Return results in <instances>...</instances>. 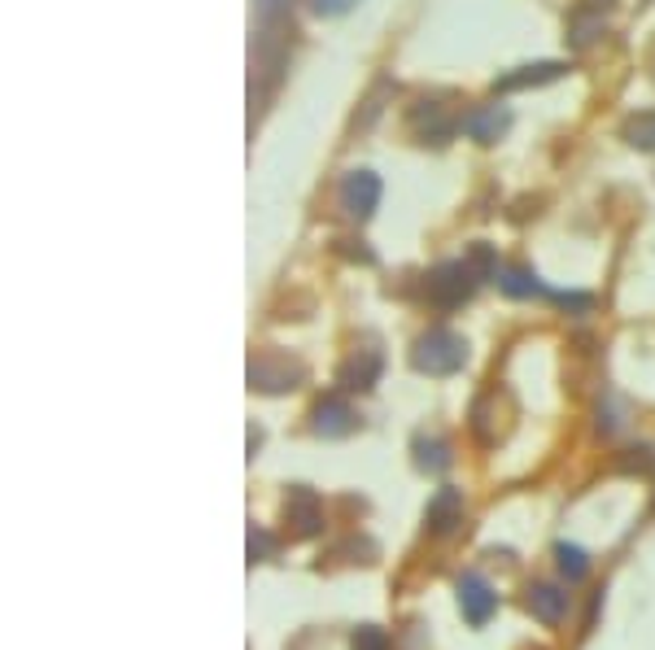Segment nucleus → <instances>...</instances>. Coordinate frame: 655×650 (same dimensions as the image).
<instances>
[{
    "label": "nucleus",
    "instance_id": "nucleus-1",
    "mask_svg": "<svg viewBox=\"0 0 655 650\" xmlns=\"http://www.w3.org/2000/svg\"><path fill=\"white\" fill-rule=\"evenodd\" d=\"M463 359H468V341L450 328H429L411 350L416 371H424V375H454Z\"/></svg>",
    "mask_w": 655,
    "mask_h": 650
},
{
    "label": "nucleus",
    "instance_id": "nucleus-2",
    "mask_svg": "<svg viewBox=\"0 0 655 650\" xmlns=\"http://www.w3.org/2000/svg\"><path fill=\"white\" fill-rule=\"evenodd\" d=\"M481 285V271L472 267V262H441L437 271H429V301L441 306V310H454V306H463L472 292Z\"/></svg>",
    "mask_w": 655,
    "mask_h": 650
},
{
    "label": "nucleus",
    "instance_id": "nucleus-3",
    "mask_svg": "<svg viewBox=\"0 0 655 650\" xmlns=\"http://www.w3.org/2000/svg\"><path fill=\"white\" fill-rule=\"evenodd\" d=\"M297 380H301V362H293L289 354L267 350V354H258V359L249 362V384L258 393H285Z\"/></svg>",
    "mask_w": 655,
    "mask_h": 650
},
{
    "label": "nucleus",
    "instance_id": "nucleus-4",
    "mask_svg": "<svg viewBox=\"0 0 655 650\" xmlns=\"http://www.w3.org/2000/svg\"><path fill=\"white\" fill-rule=\"evenodd\" d=\"M285 524H289L293 537H315L324 528V503H319V494L306 489V485H297L289 494V503H285Z\"/></svg>",
    "mask_w": 655,
    "mask_h": 650
},
{
    "label": "nucleus",
    "instance_id": "nucleus-5",
    "mask_svg": "<svg viewBox=\"0 0 655 650\" xmlns=\"http://www.w3.org/2000/svg\"><path fill=\"white\" fill-rule=\"evenodd\" d=\"M459 607H463V616L472 625H485L499 611V594H494V585L481 577V572H468V577L459 580Z\"/></svg>",
    "mask_w": 655,
    "mask_h": 650
},
{
    "label": "nucleus",
    "instance_id": "nucleus-6",
    "mask_svg": "<svg viewBox=\"0 0 655 650\" xmlns=\"http://www.w3.org/2000/svg\"><path fill=\"white\" fill-rule=\"evenodd\" d=\"M407 123H411V132H416L420 141H446V136L454 132V114H450L441 101H416Z\"/></svg>",
    "mask_w": 655,
    "mask_h": 650
},
{
    "label": "nucleus",
    "instance_id": "nucleus-7",
    "mask_svg": "<svg viewBox=\"0 0 655 650\" xmlns=\"http://www.w3.org/2000/svg\"><path fill=\"white\" fill-rule=\"evenodd\" d=\"M376 202H380V179H376L371 171L346 175V184H341V206H346V215L367 218L376 210Z\"/></svg>",
    "mask_w": 655,
    "mask_h": 650
},
{
    "label": "nucleus",
    "instance_id": "nucleus-8",
    "mask_svg": "<svg viewBox=\"0 0 655 650\" xmlns=\"http://www.w3.org/2000/svg\"><path fill=\"white\" fill-rule=\"evenodd\" d=\"M380 367H385V359H380L376 350H355L350 359L341 362V371H337V384H341L346 393H367V389L376 384Z\"/></svg>",
    "mask_w": 655,
    "mask_h": 650
},
{
    "label": "nucleus",
    "instance_id": "nucleus-9",
    "mask_svg": "<svg viewBox=\"0 0 655 650\" xmlns=\"http://www.w3.org/2000/svg\"><path fill=\"white\" fill-rule=\"evenodd\" d=\"M524 611H529L533 620H542V625H560V620L569 616V594H564L560 585H529Z\"/></svg>",
    "mask_w": 655,
    "mask_h": 650
},
{
    "label": "nucleus",
    "instance_id": "nucleus-10",
    "mask_svg": "<svg viewBox=\"0 0 655 650\" xmlns=\"http://www.w3.org/2000/svg\"><path fill=\"white\" fill-rule=\"evenodd\" d=\"M355 429H359V415H355L350 402L328 398V402L315 406V433L319 436H350Z\"/></svg>",
    "mask_w": 655,
    "mask_h": 650
},
{
    "label": "nucleus",
    "instance_id": "nucleus-11",
    "mask_svg": "<svg viewBox=\"0 0 655 650\" xmlns=\"http://www.w3.org/2000/svg\"><path fill=\"white\" fill-rule=\"evenodd\" d=\"M463 127H468L472 141L494 145V141L508 132V110H503V105H477V110L463 118Z\"/></svg>",
    "mask_w": 655,
    "mask_h": 650
},
{
    "label": "nucleus",
    "instance_id": "nucleus-12",
    "mask_svg": "<svg viewBox=\"0 0 655 650\" xmlns=\"http://www.w3.org/2000/svg\"><path fill=\"white\" fill-rule=\"evenodd\" d=\"M454 524H463V489H441L429 503V533L446 537L454 533Z\"/></svg>",
    "mask_w": 655,
    "mask_h": 650
},
{
    "label": "nucleus",
    "instance_id": "nucleus-13",
    "mask_svg": "<svg viewBox=\"0 0 655 650\" xmlns=\"http://www.w3.org/2000/svg\"><path fill=\"white\" fill-rule=\"evenodd\" d=\"M564 66L560 62H538V66H520L515 74H503L499 79V92H515V87H538V83H551L560 79Z\"/></svg>",
    "mask_w": 655,
    "mask_h": 650
},
{
    "label": "nucleus",
    "instance_id": "nucleus-14",
    "mask_svg": "<svg viewBox=\"0 0 655 650\" xmlns=\"http://www.w3.org/2000/svg\"><path fill=\"white\" fill-rule=\"evenodd\" d=\"M416 467L420 472H446L450 467V445L441 436H416Z\"/></svg>",
    "mask_w": 655,
    "mask_h": 650
},
{
    "label": "nucleus",
    "instance_id": "nucleus-15",
    "mask_svg": "<svg viewBox=\"0 0 655 650\" xmlns=\"http://www.w3.org/2000/svg\"><path fill=\"white\" fill-rule=\"evenodd\" d=\"M499 289L508 292V297H529V292H538V276L533 271H524V267H508V271H499Z\"/></svg>",
    "mask_w": 655,
    "mask_h": 650
},
{
    "label": "nucleus",
    "instance_id": "nucleus-16",
    "mask_svg": "<svg viewBox=\"0 0 655 650\" xmlns=\"http://www.w3.org/2000/svg\"><path fill=\"white\" fill-rule=\"evenodd\" d=\"M555 559H560V572H564L569 580H582L585 572H590V559H585L582 546H569V541L555 546Z\"/></svg>",
    "mask_w": 655,
    "mask_h": 650
},
{
    "label": "nucleus",
    "instance_id": "nucleus-17",
    "mask_svg": "<svg viewBox=\"0 0 655 650\" xmlns=\"http://www.w3.org/2000/svg\"><path fill=\"white\" fill-rule=\"evenodd\" d=\"M625 141H630V145H638V148H655V110L638 114V118H630Z\"/></svg>",
    "mask_w": 655,
    "mask_h": 650
},
{
    "label": "nucleus",
    "instance_id": "nucleus-18",
    "mask_svg": "<svg viewBox=\"0 0 655 650\" xmlns=\"http://www.w3.org/2000/svg\"><path fill=\"white\" fill-rule=\"evenodd\" d=\"M350 650H389V633L380 625H359L350 633Z\"/></svg>",
    "mask_w": 655,
    "mask_h": 650
},
{
    "label": "nucleus",
    "instance_id": "nucleus-19",
    "mask_svg": "<svg viewBox=\"0 0 655 650\" xmlns=\"http://www.w3.org/2000/svg\"><path fill=\"white\" fill-rule=\"evenodd\" d=\"M616 467H621V472H652L655 454L647 450V445H643V450H625V458H621Z\"/></svg>",
    "mask_w": 655,
    "mask_h": 650
},
{
    "label": "nucleus",
    "instance_id": "nucleus-20",
    "mask_svg": "<svg viewBox=\"0 0 655 650\" xmlns=\"http://www.w3.org/2000/svg\"><path fill=\"white\" fill-rule=\"evenodd\" d=\"M598 31H603V13H594V18H577V22H573V44H577V49H585V44H590Z\"/></svg>",
    "mask_w": 655,
    "mask_h": 650
},
{
    "label": "nucleus",
    "instance_id": "nucleus-21",
    "mask_svg": "<svg viewBox=\"0 0 655 650\" xmlns=\"http://www.w3.org/2000/svg\"><path fill=\"white\" fill-rule=\"evenodd\" d=\"M267 550H272V537H267L263 528H249V564L267 559Z\"/></svg>",
    "mask_w": 655,
    "mask_h": 650
},
{
    "label": "nucleus",
    "instance_id": "nucleus-22",
    "mask_svg": "<svg viewBox=\"0 0 655 650\" xmlns=\"http://www.w3.org/2000/svg\"><path fill=\"white\" fill-rule=\"evenodd\" d=\"M315 4V13H346V9H355L359 0H310Z\"/></svg>",
    "mask_w": 655,
    "mask_h": 650
},
{
    "label": "nucleus",
    "instance_id": "nucleus-23",
    "mask_svg": "<svg viewBox=\"0 0 655 650\" xmlns=\"http://www.w3.org/2000/svg\"><path fill=\"white\" fill-rule=\"evenodd\" d=\"M585 9H607V4H612V0H582Z\"/></svg>",
    "mask_w": 655,
    "mask_h": 650
}]
</instances>
